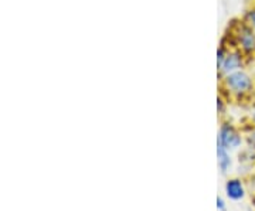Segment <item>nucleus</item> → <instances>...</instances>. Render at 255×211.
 I'll use <instances>...</instances> for the list:
<instances>
[{"mask_svg": "<svg viewBox=\"0 0 255 211\" xmlns=\"http://www.w3.org/2000/svg\"><path fill=\"white\" fill-rule=\"evenodd\" d=\"M217 209H219L220 211L226 210V204H224V200H223L221 197H219V199H217Z\"/></svg>", "mask_w": 255, "mask_h": 211, "instance_id": "1a4fd4ad", "label": "nucleus"}, {"mask_svg": "<svg viewBox=\"0 0 255 211\" xmlns=\"http://www.w3.org/2000/svg\"><path fill=\"white\" fill-rule=\"evenodd\" d=\"M226 194L230 200H243L244 196H246V189H244V184L240 179H231L226 183Z\"/></svg>", "mask_w": 255, "mask_h": 211, "instance_id": "39448f33", "label": "nucleus"}, {"mask_svg": "<svg viewBox=\"0 0 255 211\" xmlns=\"http://www.w3.org/2000/svg\"><path fill=\"white\" fill-rule=\"evenodd\" d=\"M217 142H220L227 150H237L243 145V136L240 135L237 129L233 128L231 125H223L220 128Z\"/></svg>", "mask_w": 255, "mask_h": 211, "instance_id": "20e7f679", "label": "nucleus"}, {"mask_svg": "<svg viewBox=\"0 0 255 211\" xmlns=\"http://www.w3.org/2000/svg\"><path fill=\"white\" fill-rule=\"evenodd\" d=\"M244 60H246V54L241 53L237 48H231L227 50L226 57L223 60V63L219 67V73L221 77L227 75L230 73H234L238 70H243L244 68Z\"/></svg>", "mask_w": 255, "mask_h": 211, "instance_id": "7ed1b4c3", "label": "nucleus"}, {"mask_svg": "<svg viewBox=\"0 0 255 211\" xmlns=\"http://www.w3.org/2000/svg\"><path fill=\"white\" fill-rule=\"evenodd\" d=\"M246 21L253 27V30L255 31V7H251L246 13Z\"/></svg>", "mask_w": 255, "mask_h": 211, "instance_id": "0eeeda50", "label": "nucleus"}, {"mask_svg": "<svg viewBox=\"0 0 255 211\" xmlns=\"http://www.w3.org/2000/svg\"><path fill=\"white\" fill-rule=\"evenodd\" d=\"M223 87L231 95L243 98L246 95H250L254 90V78L253 75L243 70H238L234 73H230L223 77Z\"/></svg>", "mask_w": 255, "mask_h": 211, "instance_id": "f257e3e1", "label": "nucleus"}, {"mask_svg": "<svg viewBox=\"0 0 255 211\" xmlns=\"http://www.w3.org/2000/svg\"><path fill=\"white\" fill-rule=\"evenodd\" d=\"M233 36H234V41H233L234 48L240 50L246 55L255 54V31L247 21L238 23Z\"/></svg>", "mask_w": 255, "mask_h": 211, "instance_id": "f03ea898", "label": "nucleus"}, {"mask_svg": "<svg viewBox=\"0 0 255 211\" xmlns=\"http://www.w3.org/2000/svg\"><path fill=\"white\" fill-rule=\"evenodd\" d=\"M248 143H250V147L255 150V128L251 130V133L248 135Z\"/></svg>", "mask_w": 255, "mask_h": 211, "instance_id": "6e6552de", "label": "nucleus"}, {"mask_svg": "<svg viewBox=\"0 0 255 211\" xmlns=\"http://www.w3.org/2000/svg\"><path fill=\"white\" fill-rule=\"evenodd\" d=\"M217 157H219V166L221 172L227 173L231 167V156H230V150H227L220 142H217Z\"/></svg>", "mask_w": 255, "mask_h": 211, "instance_id": "423d86ee", "label": "nucleus"}, {"mask_svg": "<svg viewBox=\"0 0 255 211\" xmlns=\"http://www.w3.org/2000/svg\"><path fill=\"white\" fill-rule=\"evenodd\" d=\"M250 118H251V122L255 125V108L253 109V112H251V116H250Z\"/></svg>", "mask_w": 255, "mask_h": 211, "instance_id": "9d476101", "label": "nucleus"}]
</instances>
